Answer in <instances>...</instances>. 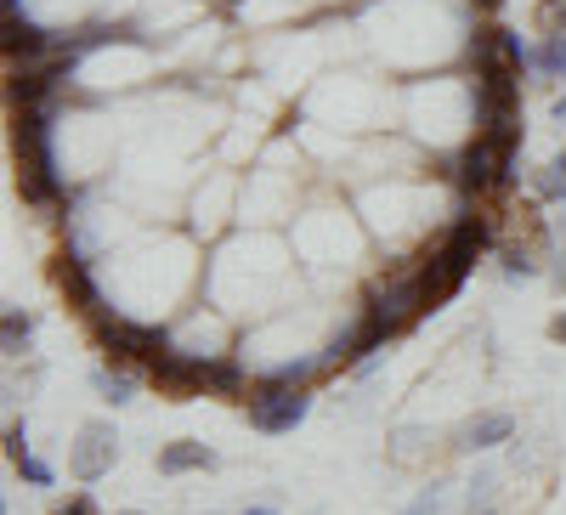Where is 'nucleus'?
<instances>
[{"label":"nucleus","mask_w":566,"mask_h":515,"mask_svg":"<svg viewBox=\"0 0 566 515\" xmlns=\"http://www.w3.org/2000/svg\"><path fill=\"white\" fill-rule=\"evenodd\" d=\"M52 114L57 103H40V108H18V130H12V148H18V193L23 204L45 210L63 199V176H57V154H52Z\"/></svg>","instance_id":"f257e3e1"},{"label":"nucleus","mask_w":566,"mask_h":515,"mask_svg":"<svg viewBox=\"0 0 566 515\" xmlns=\"http://www.w3.org/2000/svg\"><path fill=\"white\" fill-rule=\"evenodd\" d=\"M306 413H312V386L250 391L244 397V419H250V431H261V437H290L295 425H306Z\"/></svg>","instance_id":"f03ea898"},{"label":"nucleus","mask_w":566,"mask_h":515,"mask_svg":"<svg viewBox=\"0 0 566 515\" xmlns=\"http://www.w3.org/2000/svg\"><path fill=\"white\" fill-rule=\"evenodd\" d=\"M114 459H119L114 425H108V419H85L80 437H74V448H69V476H74L80 487H91V482H103V476L114 471Z\"/></svg>","instance_id":"7ed1b4c3"},{"label":"nucleus","mask_w":566,"mask_h":515,"mask_svg":"<svg viewBox=\"0 0 566 515\" xmlns=\"http://www.w3.org/2000/svg\"><path fill=\"white\" fill-rule=\"evenodd\" d=\"M510 437H515V413H504V408H482L476 419H464V425H459L453 448H464V453H488V448H504Z\"/></svg>","instance_id":"20e7f679"},{"label":"nucleus","mask_w":566,"mask_h":515,"mask_svg":"<svg viewBox=\"0 0 566 515\" xmlns=\"http://www.w3.org/2000/svg\"><path fill=\"white\" fill-rule=\"evenodd\" d=\"M216 448H205L199 437H181L159 448V476H193V471H216Z\"/></svg>","instance_id":"39448f33"},{"label":"nucleus","mask_w":566,"mask_h":515,"mask_svg":"<svg viewBox=\"0 0 566 515\" xmlns=\"http://www.w3.org/2000/svg\"><path fill=\"white\" fill-rule=\"evenodd\" d=\"M91 391H97L103 402H114V408H125V402L136 397V386H130V374H125V368H114V362H103V368H91Z\"/></svg>","instance_id":"423d86ee"},{"label":"nucleus","mask_w":566,"mask_h":515,"mask_svg":"<svg viewBox=\"0 0 566 515\" xmlns=\"http://www.w3.org/2000/svg\"><path fill=\"white\" fill-rule=\"evenodd\" d=\"M533 74L566 80V34H544V40H538V57H533Z\"/></svg>","instance_id":"0eeeda50"},{"label":"nucleus","mask_w":566,"mask_h":515,"mask_svg":"<svg viewBox=\"0 0 566 515\" xmlns=\"http://www.w3.org/2000/svg\"><path fill=\"white\" fill-rule=\"evenodd\" d=\"M29 335H34V317H29V312H18V306H7V317H0V340H7V351H12V357L29 346Z\"/></svg>","instance_id":"6e6552de"},{"label":"nucleus","mask_w":566,"mask_h":515,"mask_svg":"<svg viewBox=\"0 0 566 515\" xmlns=\"http://www.w3.org/2000/svg\"><path fill=\"white\" fill-rule=\"evenodd\" d=\"M499 255H504V272H510V277H538V272H544V266L533 261V250H527V244H504Z\"/></svg>","instance_id":"1a4fd4ad"},{"label":"nucleus","mask_w":566,"mask_h":515,"mask_svg":"<svg viewBox=\"0 0 566 515\" xmlns=\"http://www.w3.org/2000/svg\"><path fill=\"white\" fill-rule=\"evenodd\" d=\"M533 23H538V34H566V0H538Z\"/></svg>","instance_id":"9d476101"},{"label":"nucleus","mask_w":566,"mask_h":515,"mask_svg":"<svg viewBox=\"0 0 566 515\" xmlns=\"http://www.w3.org/2000/svg\"><path fill=\"white\" fill-rule=\"evenodd\" d=\"M18 464V476L29 482V487H52L57 476H52V464H45V459H34V453H23V459H12Z\"/></svg>","instance_id":"9b49d317"},{"label":"nucleus","mask_w":566,"mask_h":515,"mask_svg":"<svg viewBox=\"0 0 566 515\" xmlns=\"http://www.w3.org/2000/svg\"><path fill=\"white\" fill-rule=\"evenodd\" d=\"M442 504H448V487H424V493H419L402 515H442Z\"/></svg>","instance_id":"f8f14e48"},{"label":"nucleus","mask_w":566,"mask_h":515,"mask_svg":"<svg viewBox=\"0 0 566 515\" xmlns=\"http://www.w3.org/2000/svg\"><path fill=\"white\" fill-rule=\"evenodd\" d=\"M52 515H103V509H97V498H91V493H74V498H63Z\"/></svg>","instance_id":"ddd939ff"},{"label":"nucleus","mask_w":566,"mask_h":515,"mask_svg":"<svg viewBox=\"0 0 566 515\" xmlns=\"http://www.w3.org/2000/svg\"><path fill=\"white\" fill-rule=\"evenodd\" d=\"M7 453H12V459L29 453V425H23V419H12V425H7Z\"/></svg>","instance_id":"4468645a"},{"label":"nucleus","mask_w":566,"mask_h":515,"mask_svg":"<svg viewBox=\"0 0 566 515\" xmlns=\"http://www.w3.org/2000/svg\"><path fill=\"white\" fill-rule=\"evenodd\" d=\"M549 277H555V284H560V290H566V239L555 244V266H549Z\"/></svg>","instance_id":"2eb2a0df"},{"label":"nucleus","mask_w":566,"mask_h":515,"mask_svg":"<svg viewBox=\"0 0 566 515\" xmlns=\"http://www.w3.org/2000/svg\"><path fill=\"white\" fill-rule=\"evenodd\" d=\"M549 340H555V346H566V312H555V317H549Z\"/></svg>","instance_id":"dca6fc26"},{"label":"nucleus","mask_w":566,"mask_h":515,"mask_svg":"<svg viewBox=\"0 0 566 515\" xmlns=\"http://www.w3.org/2000/svg\"><path fill=\"white\" fill-rule=\"evenodd\" d=\"M244 515H277V509H272V504H250Z\"/></svg>","instance_id":"f3484780"},{"label":"nucleus","mask_w":566,"mask_h":515,"mask_svg":"<svg viewBox=\"0 0 566 515\" xmlns=\"http://www.w3.org/2000/svg\"><path fill=\"white\" fill-rule=\"evenodd\" d=\"M555 119H566V97H555Z\"/></svg>","instance_id":"a211bd4d"},{"label":"nucleus","mask_w":566,"mask_h":515,"mask_svg":"<svg viewBox=\"0 0 566 515\" xmlns=\"http://www.w3.org/2000/svg\"><path fill=\"white\" fill-rule=\"evenodd\" d=\"M555 170H560V187H566V154H560V159H555Z\"/></svg>","instance_id":"6ab92c4d"},{"label":"nucleus","mask_w":566,"mask_h":515,"mask_svg":"<svg viewBox=\"0 0 566 515\" xmlns=\"http://www.w3.org/2000/svg\"><path fill=\"white\" fill-rule=\"evenodd\" d=\"M119 515H142V509H119Z\"/></svg>","instance_id":"aec40b11"},{"label":"nucleus","mask_w":566,"mask_h":515,"mask_svg":"<svg viewBox=\"0 0 566 515\" xmlns=\"http://www.w3.org/2000/svg\"><path fill=\"white\" fill-rule=\"evenodd\" d=\"M476 515H493V509H476Z\"/></svg>","instance_id":"412c9836"}]
</instances>
